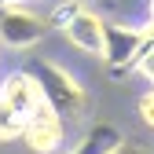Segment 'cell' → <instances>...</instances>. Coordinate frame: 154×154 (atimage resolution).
<instances>
[{
    "label": "cell",
    "instance_id": "7",
    "mask_svg": "<svg viewBox=\"0 0 154 154\" xmlns=\"http://www.w3.org/2000/svg\"><path fill=\"white\" fill-rule=\"evenodd\" d=\"M121 143H125V136H121V128L114 121H95V125H88L85 136L77 140V147H70L63 154H114Z\"/></svg>",
    "mask_w": 154,
    "mask_h": 154
},
{
    "label": "cell",
    "instance_id": "2",
    "mask_svg": "<svg viewBox=\"0 0 154 154\" xmlns=\"http://www.w3.org/2000/svg\"><path fill=\"white\" fill-rule=\"evenodd\" d=\"M29 73L37 77V85H41V92H44V103L59 114L63 121L85 118V110H88V92H85V85L77 81L66 66L51 63V59H37V66H33Z\"/></svg>",
    "mask_w": 154,
    "mask_h": 154
},
{
    "label": "cell",
    "instance_id": "5",
    "mask_svg": "<svg viewBox=\"0 0 154 154\" xmlns=\"http://www.w3.org/2000/svg\"><path fill=\"white\" fill-rule=\"evenodd\" d=\"M22 140H26V147H29L33 154H59L63 143H66V121L44 103V106L26 121Z\"/></svg>",
    "mask_w": 154,
    "mask_h": 154
},
{
    "label": "cell",
    "instance_id": "6",
    "mask_svg": "<svg viewBox=\"0 0 154 154\" xmlns=\"http://www.w3.org/2000/svg\"><path fill=\"white\" fill-rule=\"evenodd\" d=\"M0 99H4L22 121H29L37 110L44 106V92L37 85V77L29 70H11L4 81H0Z\"/></svg>",
    "mask_w": 154,
    "mask_h": 154
},
{
    "label": "cell",
    "instance_id": "3",
    "mask_svg": "<svg viewBox=\"0 0 154 154\" xmlns=\"http://www.w3.org/2000/svg\"><path fill=\"white\" fill-rule=\"evenodd\" d=\"M51 29V18L41 15L33 4H18V0H0V44L11 51H29L33 44L44 41Z\"/></svg>",
    "mask_w": 154,
    "mask_h": 154
},
{
    "label": "cell",
    "instance_id": "11",
    "mask_svg": "<svg viewBox=\"0 0 154 154\" xmlns=\"http://www.w3.org/2000/svg\"><path fill=\"white\" fill-rule=\"evenodd\" d=\"M114 154H150V150H147L143 143H128V140H125V143H121L118 150H114Z\"/></svg>",
    "mask_w": 154,
    "mask_h": 154
},
{
    "label": "cell",
    "instance_id": "14",
    "mask_svg": "<svg viewBox=\"0 0 154 154\" xmlns=\"http://www.w3.org/2000/svg\"><path fill=\"white\" fill-rule=\"evenodd\" d=\"M85 4H103V0H85Z\"/></svg>",
    "mask_w": 154,
    "mask_h": 154
},
{
    "label": "cell",
    "instance_id": "12",
    "mask_svg": "<svg viewBox=\"0 0 154 154\" xmlns=\"http://www.w3.org/2000/svg\"><path fill=\"white\" fill-rule=\"evenodd\" d=\"M143 29H147V37L154 41V0H150V11H147V26H143Z\"/></svg>",
    "mask_w": 154,
    "mask_h": 154
},
{
    "label": "cell",
    "instance_id": "4",
    "mask_svg": "<svg viewBox=\"0 0 154 154\" xmlns=\"http://www.w3.org/2000/svg\"><path fill=\"white\" fill-rule=\"evenodd\" d=\"M154 41L147 37L143 26H121V22H106V44H103V63L114 77H125L128 70H136L143 51Z\"/></svg>",
    "mask_w": 154,
    "mask_h": 154
},
{
    "label": "cell",
    "instance_id": "1",
    "mask_svg": "<svg viewBox=\"0 0 154 154\" xmlns=\"http://www.w3.org/2000/svg\"><path fill=\"white\" fill-rule=\"evenodd\" d=\"M51 29H59L73 48H81L88 55L103 59V44H106V18L85 0H59L51 8Z\"/></svg>",
    "mask_w": 154,
    "mask_h": 154
},
{
    "label": "cell",
    "instance_id": "8",
    "mask_svg": "<svg viewBox=\"0 0 154 154\" xmlns=\"http://www.w3.org/2000/svg\"><path fill=\"white\" fill-rule=\"evenodd\" d=\"M22 128H26V121L18 118V114L0 99V143H8V140H22Z\"/></svg>",
    "mask_w": 154,
    "mask_h": 154
},
{
    "label": "cell",
    "instance_id": "9",
    "mask_svg": "<svg viewBox=\"0 0 154 154\" xmlns=\"http://www.w3.org/2000/svg\"><path fill=\"white\" fill-rule=\"evenodd\" d=\"M140 118H143V125H147V128H154V85L140 95Z\"/></svg>",
    "mask_w": 154,
    "mask_h": 154
},
{
    "label": "cell",
    "instance_id": "13",
    "mask_svg": "<svg viewBox=\"0 0 154 154\" xmlns=\"http://www.w3.org/2000/svg\"><path fill=\"white\" fill-rule=\"evenodd\" d=\"M18 4H37V0H18Z\"/></svg>",
    "mask_w": 154,
    "mask_h": 154
},
{
    "label": "cell",
    "instance_id": "10",
    "mask_svg": "<svg viewBox=\"0 0 154 154\" xmlns=\"http://www.w3.org/2000/svg\"><path fill=\"white\" fill-rule=\"evenodd\" d=\"M136 70H140V73L147 77V81L154 85V44H150V48L143 51V59H140V66H136Z\"/></svg>",
    "mask_w": 154,
    "mask_h": 154
}]
</instances>
